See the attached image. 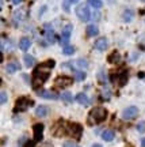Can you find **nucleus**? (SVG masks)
I'll use <instances>...</instances> for the list:
<instances>
[{
  "mask_svg": "<svg viewBox=\"0 0 145 147\" xmlns=\"http://www.w3.org/2000/svg\"><path fill=\"white\" fill-rule=\"evenodd\" d=\"M54 60H47L45 63L37 65L35 69L33 71V76H31V84H33V89L37 90L39 87H42V84L47 80V78L50 76V71L54 67Z\"/></svg>",
  "mask_w": 145,
  "mask_h": 147,
  "instance_id": "1",
  "label": "nucleus"
},
{
  "mask_svg": "<svg viewBox=\"0 0 145 147\" xmlns=\"http://www.w3.org/2000/svg\"><path fill=\"white\" fill-rule=\"evenodd\" d=\"M106 119H107V110L102 106H96L90 112L88 123H90V125H94V124H99V123L104 121Z\"/></svg>",
  "mask_w": 145,
  "mask_h": 147,
  "instance_id": "2",
  "label": "nucleus"
},
{
  "mask_svg": "<svg viewBox=\"0 0 145 147\" xmlns=\"http://www.w3.org/2000/svg\"><path fill=\"white\" fill-rule=\"evenodd\" d=\"M82 132H83V128L78 123H68L67 128L64 129V134H67L69 136H75V138H80Z\"/></svg>",
  "mask_w": 145,
  "mask_h": 147,
  "instance_id": "3",
  "label": "nucleus"
},
{
  "mask_svg": "<svg viewBox=\"0 0 145 147\" xmlns=\"http://www.w3.org/2000/svg\"><path fill=\"white\" fill-rule=\"evenodd\" d=\"M34 105V101L30 100V98H27V97H21L19 100L16 101L15 104V112H25L27 110L30 106Z\"/></svg>",
  "mask_w": 145,
  "mask_h": 147,
  "instance_id": "4",
  "label": "nucleus"
},
{
  "mask_svg": "<svg viewBox=\"0 0 145 147\" xmlns=\"http://www.w3.org/2000/svg\"><path fill=\"white\" fill-rule=\"evenodd\" d=\"M76 15L82 22H88L91 18V11L88 8V5L86 4H80L76 8Z\"/></svg>",
  "mask_w": 145,
  "mask_h": 147,
  "instance_id": "5",
  "label": "nucleus"
},
{
  "mask_svg": "<svg viewBox=\"0 0 145 147\" xmlns=\"http://www.w3.org/2000/svg\"><path fill=\"white\" fill-rule=\"evenodd\" d=\"M137 116H138V108L137 106H129L122 113V117H124L125 120H133Z\"/></svg>",
  "mask_w": 145,
  "mask_h": 147,
  "instance_id": "6",
  "label": "nucleus"
},
{
  "mask_svg": "<svg viewBox=\"0 0 145 147\" xmlns=\"http://www.w3.org/2000/svg\"><path fill=\"white\" fill-rule=\"evenodd\" d=\"M73 83V79L69 78V76H57L56 79V87H60V89H64V87H68V86H71Z\"/></svg>",
  "mask_w": 145,
  "mask_h": 147,
  "instance_id": "7",
  "label": "nucleus"
},
{
  "mask_svg": "<svg viewBox=\"0 0 145 147\" xmlns=\"http://www.w3.org/2000/svg\"><path fill=\"white\" fill-rule=\"evenodd\" d=\"M72 25H67L64 27L62 30V34H61V40H62V45H68L69 42V38H71V34H72Z\"/></svg>",
  "mask_w": 145,
  "mask_h": 147,
  "instance_id": "8",
  "label": "nucleus"
},
{
  "mask_svg": "<svg viewBox=\"0 0 145 147\" xmlns=\"http://www.w3.org/2000/svg\"><path fill=\"white\" fill-rule=\"evenodd\" d=\"M107 47H109V41H107V38H104V37H99L98 40L95 41V49H98L100 52L106 51Z\"/></svg>",
  "mask_w": 145,
  "mask_h": 147,
  "instance_id": "9",
  "label": "nucleus"
},
{
  "mask_svg": "<svg viewBox=\"0 0 145 147\" xmlns=\"http://www.w3.org/2000/svg\"><path fill=\"white\" fill-rule=\"evenodd\" d=\"M37 94L42 98H46V100H57L58 98V95L54 91H50V90H38Z\"/></svg>",
  "mask_w": 145,
  "mask_h": 147,
  "instance_id": "10",
  "label": "nucleus"
},
{
  "mask_svg": "<svg viewBox=\"0 0 145 147\" xmlns=\"http://www.w3.org/2000/svg\"><path fill=\"white\" fill-rule=\"evenodd\" d=\"M115 82L118 86H125L126 82H128V71L126 69H122L121 72H118L117 78H115Z\"/></svg>",
  "mask_w": 145,
  "mask_h": 147,
  "instance_id": "11",
  "label": "nucleus"
},
{
  "mask_svg": "<svg viewBox=\"0 0 145 147\" xmlns=\"http://www.w3.org/2000/svg\"><path fill=\"white\" fill-rule=\"evenodd\" d=\"M42 132H43V124H35L34 125V142L38 143L42 139Z\"/></svg>",
  "mask_w": 145,
  "mask_h": 147,
  "instance_id": "12",
  "label": "nucleus"
},
{
  "mask_svg": "<svg viewBox=\"0 0 145 147\" xmlns=\"http://www.w3.org/2000/svg\"><path fill=\"white\" fill-rule=\"evenodd\" d=\"M75 100L78 101L80 105H83V106H88V105H90V98L86 95V93H79V94L76 95V98H75Z\"/></svg>",
  "mask_w": 145,
  "mask_h": 147,
  "instance_id": "13",
  "label": "nucleus"
},
{
  "mask_svg": "<svg viewBox=\"0 0 145 147\" xmlns=\"http://www.w3.org/2000/svg\"><path fill=\"white\" fill-rule=\"evenodd\" d=\"M79 0H62V10L65 12H71V7L73 4H78Z\"/></svg>",
  "mask_w": 145,
  "mask_h": 147,
  "instance_id": "14",
  "label": "nucleus"
},
{
  "mask_svg": "<svg viewBox=\"0 0 145 147\" xmlns=\"http://www.w3.org/2000/svg\"><path fill=\"white\" fill-rule=\"evenodd\" d=\"M30 47H31L30 38H29V37H22L21 41H19V48H21L22 51H27Z\"/></svg>",
  "mask_w": 145,
  "mask_h": 147,
  "instance_id": "15",
  "label": "nucleus"
},
{
  "mask_svg": "<svg viewBox=\"0 0 145 147\" xmlns=\"http://www.w3.org/2000/svg\"><path fill=\"white\" fill-rule=\"evenodd\" d=\"M47 113H49V108L45 105H41V106H38L35 109V115L38 116V117H46Z\"/></svg>",
  "mask_w": 145,
  "mask_h": 147,
  "instance_id": "16",
  "label": "nucleus"
},
{
  "mask_svg": "<svg viewBox=\"0 0 145 147\" xmlns=\"http://www.w3.org/2000/svg\"><path fill=\"white\" fill-rule=\"evenodd\" d=\"M114 138H115V134H114V131H111V129H106V131L102 132V139L106 140V142H111Z\"/></svg>",
  "mask_w": 145,
  "mask_h": 147,
  "instance_id": "17",
  "label": "nucleus"
},
{
  "mask_svg": "<svg viewBox=\"0 0 145 147\" xmlns=\"http://www.w3.org/2000/svg\"><path fill=\"white\" fill-rule=\"evenodd\" d=\"M86 33H87L88 37H95L98 34V27L95 25H88L87 29H86Z\"/></svg>",
  "mask_w": 145,
  "mask_h": 147,
  "instance_id": "18",
  "label": "nucleus"
},
{
  "mask_svg": "<svg viewBox=\"0 0 145 147\" xmlns=\"http://www.w3.org/2000/svg\"><path fill=\"white\" fill-rule=\"evenodd\" d=\"M46 38H47V41L49 42H54L56 41V38H54V32H53V29H52V26L50 25H46Z\"/></svg>",
  "mask_w": 145,
  "mask_h": 147,
  "instance_id": "19",
  "label": "nucleus"
},
{
  "mask_svg": "<svg viewBox=\"0 0 145 147\" xmlns=\"http://www.w3.org/2000/svg\"><path fill=\"white\" fill-rule=\"evenodd\" d=\"M19 68H21V67H19V64H18V63H8V64H7V67H5V69H7V72H8V74L16 72Z\"/></svg>",
  "mask_w": 145,
  "mask_h": 147,
  "instance_id": "20",
  "label": "nucleus"
},
{
  "mask_svg": "<svg viewBox=\"0 0 145 147\" xmlns=\"http://www.w3.org/2000/svg\"><path fill=\"white\" fill-rule=\"evenodd\" d=\"M109 63H111V64H117V63H119V60H121V56H119V53L118 52H113L111 55L109 56Z\"/></svg>",
  "mask_w": 145,
  "mask_h": 147,
  "instance_id": "21",
  "label": "nucleus"
},
{
  "mask_svg": "<svg viewBox=\"0 0 145 147\" xmlns=\"http://www.w3.org/2000/svg\"><path fill=\"white\" fill-rule=\"evenodd\" d=\"M61 100L65 102V104H71L72 102V100H73V97H72V94L69 93V91H64L61 94Z\"/></svg>",
  "mask_w": 145,
  "mask_h": 147,
  "instance_id": "22",
  "label": "nucleus"
},
{
  "mask_svg": "<svg viewBox=\"0 0 145 147\" xmlns=\"http://www.w3.org/2000/svg\"><path fill=\"white\" fill-rule=\"evenodd\" d=\"M133 16H134V12L132 10H126L124 12V15H122V19H124L125 22H130L132 19H133Z\"/></svg>",
  "mask_w": 145,
  "mask_h": 147,
  "instance_id": "23",
  "label": "nucleus"
},
{
  "mask_svg": "<svg viewBox=\"0 0 145 147\" xmlns=\"http://www.w3.org/2000/svg\"><path fill=\"white\" fill-rule=\"evenodd\" d=\"M25 64H26V67H31V65H34L35 63V59L31 55H25Z\"/></svg>",
  "mask_w": 145,
  "mask_h": 147,
  "instance_id": "24",
  "label": "nucleus"
},
{
  "mask_svg": "<svg viewBox=\"0 0 145 147\" xmlns=\"http://www.w3.org/2000/svg\"><path fill=\"white\" fill-rule=\"evenodd\" d=\"M62 53H64V55H68V56H69V55H73V53H75V47L69 45V44H68V45H64Z\"/></svg>",
  "mask_w": 145,
  "mask_h": 147,
  "instance_id": "25",
  "label": "nucleus"
},
{
  "mask_svg": "<svg viewBox=\"0 0 145 147\" xmlns=\"http://www.w3.org/2000/svg\"><path fill=\"white\" fill-rule=\"evenodd\" d=\"M23 18H25V12L21 10H16L15 12H14V19H15L16 22H21L23 21Z\"/></svg>",
  "mask_w": 145,
  "mask_h": 147,
  "instance_id": "26",
  "label": "nucleus"
},
{
  "mask_svg": "<svg viewBox=\"0 0 145 147\" xmlns=\"http://www.w3.org/2000/svg\"><path fill=\"white\" fill-rule=\"evenodd\" d=\"M87 3L91 5V7H94V8H100V7L103 5L102 0H87Z\"/></svg>",
  "mask_w": 145,
  "mask_h": 147,
  "instance_id": "27",
  "label": "nucleus"
},
{
  "mask_svg": "<svg viewBox=\"0 0 145 147\" xmlns=\"http://www.w3.org/2000/svg\"><path fill=\"white\" fill-rule=\"evenodd\" d=\"M76 64H78L80 68H87L88 67V61L87 60H84V59H79L78 61H76Z\"/></svg>",
  "mask_w": 145,
  "mask_h": 147,
  "instance_id": "28",
  "label": "nucleus"
},
{
  "mask_svg": "<svg viewBox=\"0 0 145 147\" xmlns=\"http://www.w3.org/2000/svg\"><path fill=\"white\" fill-rule=\"evenodd\" d=\"M62 147H80L79 144H76L75 142H64V144H62Z\"/></svg>",
  "mask_w": 145,
  "mask_h": 147,
  "instance_id": "29",
  "label": "nucleus"
},
{
  "mask_svg": "<svg viewBox=\"0 0 145 147\" xmlns=\"http://www.w3.org/2000/svg\"><path fill=\"white\" fill-rule=\"evenodd\" d=\"M0 102H1V104H5V102H7V94H5V91H1V93H0Z\"/></svg>",
  "mask_w": 145,
  "mask_h": 147,
  "instance_id": "30",
  "label": "nucleus"
},
{
  "mask_svg": "<svg viewBox=\"0 0 145 147\" xmlns=\"http://www.w3.org/2000/svg\"><path fill=\"white\" fill-rule=\"evenodd\" d=\"M137 129H138L140 132H144L145 131V123H144V121H142V123H140V124L137 125Z\"/></svg>",
  "mask_w": 145,
  "mask_h": 147,
  "instance_id": "31",
  "label": "nucleus"
},
{
  "mask_svg": "<svg viewBox=\"0 0 145 147\" xmlns=\"http://www.w3.org/2000/svg\"><path fill=\"white\" fill-rule=\"evenodd\" d=\"M22 1H23V0H12V3H14V4H21Z\"/></svg>",
  "mask_w": 145,
  "mask_h": 147,
  "instance_id": "32",
  "label": "nucleus"
},
{
  "mask_svg": "<svg viewBox=\"0 0 145 147\" xmlns=\"http://www.w3.org/2000/svg\"><path fill=\"white\" fill-rule=\"evenodd\" d=\"M141 146L145 147V138H142V139H141Z\"/></svg>",
  "mask_w": 145,
  "mask_h": 147,
  "instance_id": "33",
  "label": "nucleus"
},
{
  "mask_svg": "<svg viewBox=\"0 0 145 147\" xmlns=\"http://www.w3.org/2000/svg\"><path fill=\"white\" fill-rule=\"evenodd\" d=\"M94 147H100V144H94Z\"/></svg>",
  "mask_w": 145,
  "mask_h": 147,
  "instance_id": "34",
  "label": "nucleus"
}]
</instances>
